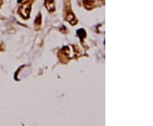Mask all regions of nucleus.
I'll list each match as a JSON object with an SVG mask.
<instances>
[{
    "label": "nucleus",
    "mask_w": 153,
    "mask_h": 126,
    "mask_svg": "<svg viewBox=\"0 0 153 126\" xmlns=\"http://www.w3.org/2000/svg\"><path fill=\"white\" fill-rule=\"evenodd\" d=\"M31 6H32V3H30L29 1L26 2L22 5V7H21V9L19 10V14L25 19H27L30 15L31 12Z\"/></svg>",
    "instance_id": "f257e3e1"
},
{
    "label": "nucleus",
    "mask_w": 153,
    "mask_h": 126,
    "mask_svg": "<svg viewBox=\"0 0 153 126\" xmlns=\"http://www.w3.org/2000/svg\"><path fill=\"white\" fill-rule=\"evenodd\" d=\"M65 20H66L68 22H70L72 25H76V22H77V20H76V17H75V15L72 12L71 9L68 10V11H67L66 16H65Z\"/></svg>",
    "instance_id": "f03ea898"
},
{
    "label": "nucleus",
    "mask_w": 153,
    "mask_h": 126,
    "mask_svg": "<svg viewBox=\"0 0 153 126\" xmlns=\"http://www.w3.org/2000/svg\"><path fill=\"white\" fill-rule=\"evenodd\" d=\"M45 7L50 12H54L55 10L54 0H45Z\"/></svg>",
    "instance_id": "7ed1b4c3"
},
{
    "label": "nucleus",
    "mask_w": 153,
    "mask_h": 126,
    "mask_svg": "<svg viewBox=\"0 0 153 126\" xmlns=\"http://www.w3.org/2000/svg\"><path fill=\"white\" fill-rule=\"evenodd\" d=\"M83 5L87 10H91L94 5V1L92 0H83Z\"/></svg>",
    "instance_id": "20e7f679"
},
{
    "label": "nucleus",
    "mask_w": 153,
    "mask_h": 126,
    "mask_svg": "<svg viewBox=\"0 0 153 126\" xmlns=\"http://www.w3.org/2000/svg\"><path fill=\"white\" fill-rule=\"evenodd\" d=\"M76 34H77V36L80 38V39H81L82 41L86 38V35H87V33H86V32H85L84 29H78V30L76 31Z\"/></svg>",
    "instance_id": "39448f33"
},
{
    "label": "nucleus",
    "mask_w": 153,
    "mask_h": 126,
    "mask_svg": "<svg viewBox=\"0 0 153 126\" xmlns=\"http://www.w3.org/2000/svg\"><path fill=\"white\" fill-rule=\"evenodd\" d=\"M40 25L41 24V15L40 14H38V17L35 19V25Z\"/></svg>",
    "instance_id": "423d86ee"
}]
</instances>
